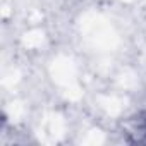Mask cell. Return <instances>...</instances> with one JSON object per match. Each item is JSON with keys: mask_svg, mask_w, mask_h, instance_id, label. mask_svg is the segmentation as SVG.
I'll return each instance as SVG.
<instances>
[{"mask_svg": "<svg viewBox=\"0 0 146 146\" xmlns=\"http://www.w3.org/2000/svg\"><path fill=\"white\" fill-rule=\"evenodd\" d=\"M125 134L129 136V143L146 144V110H141L129 120Z\"/></svg>", "mask_w": 146, "mask_h": 146, "instance_id": "1", "label": "cell"}]
</instances>
